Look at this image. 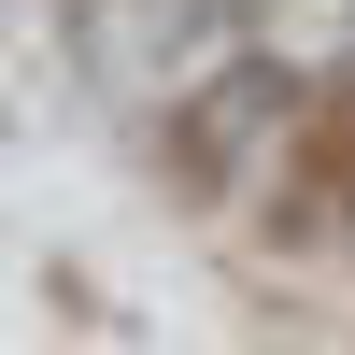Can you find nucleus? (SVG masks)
<instances>
[{"instance_id": "obj_1", "label": "nucleus", "mask_w": 355, "mask_h": 355, "mask_svg": "<svg viewBox=\"0 0 355 355\" xmlns=\"http://www.w3.org/2000/svg\"><path fill=\"white\" fill-rule=\"evenodd\" d=\"M0 28H15V0H0Z\"/></svg>"}]
</instances>
